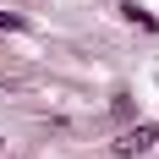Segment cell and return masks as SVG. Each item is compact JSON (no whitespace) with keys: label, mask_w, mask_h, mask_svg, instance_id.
<instances>
[{"label":"cell","mask_w":159,"mask_h":159,"mask_svg":"<svg viewBox=\"0 0 159 159\" xmlns=\"http://www.w3.org/2000/svg\"><path fill=\"white\" fill-rule=\"evenodd\" d=\"M154 137H159V126H154V121H143V126H132L126 137L115 143V154H121V159H132V154H143V148H154Z\"/></svg>","instance_id":"cell-1"},{"label":"cell","mask_w":159,"mask_h":159,"mask_svg":"<svg viewBox=\"0 0 159 159\" xmlns=\"http://www.w3.org/2000/svg\"><path fill=\"white\" fill-rule=\"evenodd\" d=\"M121 11H126V16H132V22H143V28H159L154 16H148V11H143V6H137V0H126V6H121Z\"/></svg>","instance_id":"cell-2"},{"label":"cell","mask_w":159,"mask_h":159,"mask_svg":"<svg viewBox=\"0 0 159 159\" xmlns=\"http://www.w3.org/2000/svg\"><path fill=\"white\" fill-rule=\"evenodd\" d=\"M0 28H11V33H16V28H22V16H16V11H0Z\"/></svg>","instance_id":"cell-3"}]
</instances>
